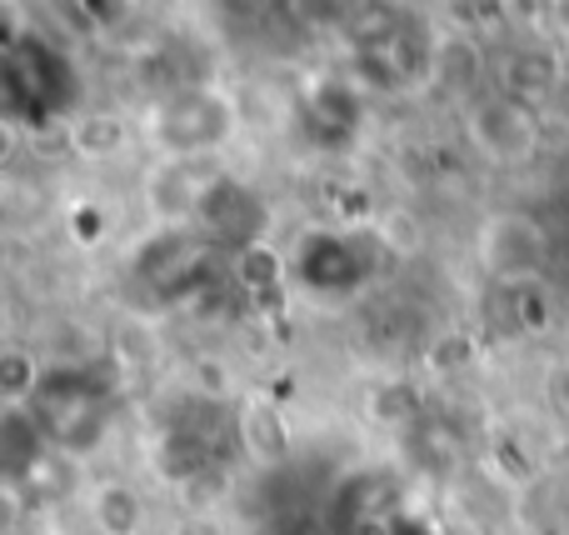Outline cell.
Returning <instances> with one entry per match:
<instances>
[{"mask_svg":"<svg viewBox=\"0 0 569 535\" xmlns=\"http://www.w3.org/2000/svg\"><path fill=\"white\" fill-rule=\"evenodd\" d=\"M355 46V76L370 90H415L435 76V46L440 40L425 36V26H415L410 16H400L395 6L365 0V10L355 16V26L345 30Z\"/></svg>","mask_w":569,"mask_h":535,"instance_id":"3957f363","label":"cell"},{"mask_svg":"<svg viewBox=\"0 0 569 535\" xmlns=\"http://www.w3.org/2000/svg\"><path fill=\"white\" fill-rule=\"evenodd\" d=\"M300 110H305V126H310L315 140L345 146V140L360 130V86H350V80H320V86L305 90Z\"/></svg>","mask_w":569,"mask_h":535,"instance_id":"9c48e42d","label":"cell"},{"mask_svg":"<svg viewBox=\"0 0 569 535\" xmlns=\"http://www.w3.org/2000/svg\"><path fill=\"white\" fill-rule=\"evenodd\" d=\"M475 250H480V266L500 286H525V280H540L545 266H550V230L525 210H505V216L485 220Z\"/></svg>","mask_w":569,"mask_h":535,"instance_id":"52a82bcc","label":"cell"},{"mask_svg":"<svg viewBox=\"0 0 569 535\" xmlns=\"http://www.w3.org/2000/svg\"><path fill=\"white\" fill-rule=\"evenodd\" d=\"M216 266L220 250L196 226H160L130 256V280L156 306H180V300H196L216 280Z\"/></svg>","mask_w":569,"mask_h":535,"instance_id":"277c9868","label":"cell"},{"mask_svg":"<svg viewBox=\"0 0 569 535\" xmlns=\"http://www.w3.org/2000/svg\"><path fill=\"white\" fill-rule=\"evenodd\" d=\"M545 400L569 420V360L565 366H550V376H545Z\"/></svg>","mask_w":569,"mask_h":535,"instance_id":"2e32d148","label":"cell"},{"mask_svg":"<svg viewBox=\"0 0 569 535\" xmlns=\"http://www.w3.org/2000/svg\"><path fill=\"white\" fill-rule=\"evenodd\" d=\"M460 126H465L470 150L480 160H490V166H525L540 150V120H535V110L500 96V90H480V96L465 100Z\"/></svg>","mask_w":569,"mask_h":535,"instance_id":"8992f818","label":"cell"},{"mask_svg":"<svg viewBox=\"0 0 569 535\" xmlns=\"http://www.w3.org/2000/svg\"><path fill=\"white\" fill-rule=\"evenodd\" d=\"M156 470L170 486H196L210 470V446L196 436V430H166L156 446Z\"/></svg>","mask_w":569,"mask_h":535,"instance_id":"8fae6325","label":"cell"},{"mask_svg":"<svg viewBox=\"0 0 569 535\" xmlns=\"http://www.w3.org/2000/svg\"><path fill=\"white\" fill-rule=\"evenodd\" d=\"M530 6H550V0H530Z\"/></svg>","mask_w":569,"mask_h":535,"instance_id":"ac0fdd59","label":"cell"},{"mask_svg":"<svg viewBox=\"0 0 569 535\" xmlns=\"http://www.w3.org/2000/svg\"><path fill=\"white\" fill-rule=\"evenodd\" d=\"M500 96L520 100V106L540 110L550 96H560V80H565V66L550 46H515L510 56L500 60Z\"/></svg>","mask_w":569,"mask_h":535,"instance_id":"ba28073f","label":"cell"},{"mask_svg":"<svg viewBox=\"0 0 569 535\" xmlns=\"http://www.w3.org/2000/svg\"><path fill=\"white\" fill-rule=\"evenodd\" d=\"M240 446H246L250 460L270 466V460H280L284 450H290V426H284V416L276 406L256 400V406H246V416H240Z\"/></svg>","mask_w":569,"mask_h":535,"instance_id":"7c38bea8","label":"cell"},{"mask_svg":"<svg viewBox=\"0 0 569 535\" xmlns=\"http://www.w3.org/2000/svg\"><path fill=\"white\" fill-rule=\"evenodd\" d=\"M46 370L50 366L30 346H6V356H0V406H30Z\"/></svg>","mask_w":569,"mask_h":535,"instance_id":"5bb4252c","label":"cell"},{"mask_svg":"<svg viewBox=\"0 0 569 535\" xmlns=\"http://www.w3.org/2000/svg\"><path fill=\"white\" fill-rule=\"evenodd\" d=\"M240 136V106L216 80H186L150 100L146 110V140L160 160H206L236 146Z\"/></svg>","mask_w":569,"mask_h":535,"instance_id":"6da1fadb","label":"cell"},{"mask_svg":"<svg viewBox=\"0 0 569 535\" xmlns=\"http://www.w3.org/2000/svg\"><path fill=\"white\" fill-rule=\"evenodd\" d=\"M26 410L46 430L50 450L76 460L106 446L116 426V386L96 366H50Z\"/></svg>","mask_w":569,"mask_h":535,"instance_id":"7a4b0ae2","label":"cell"},{"mask_svg":"<svg viewBox=\"0 0 569 535\" xmlns=\"http://www.w3.org/2000/svg\"><path fill=\"white\" fill-rule=\"evenodd\" d=\"M86 516L96 535H140L146 531V501L126 480H96L86 491Z\"/></svg>","mask_w":569,"mask_h":535,"instance_id":"30bf717a","label":"cell"},{"mask_svg":"<svg viewBox=\"0 0 569 535\" xmlns=\"http://www.w3.org/2000/svg\"><path fill=\"white\" fill-rule=\"evenodd\" d=\"M545 10H550V20H555V30H560V36L569 40V0H550V6H545Z\"/></svg>","mask_w":569,"mask_h":535,"instance_id":"e0dca14e","label":"cell"},{"mask_svg":"<svg viewBox=\"0 0 569 535\" xmlns=\"http://www.w3.org/2000/svg\"><path fill=\"white\" fill-rule=\"evenodd\" d=\"M70 146L86 160H110L126 150V120L110 116V110H80L70 120Z\"/></svg>","mask_w":569,"mask_h":535,"instance_id":"4fadbf2b","label":"cell"},{"mask_svg":"<svg viewBox=\"0 0 569 535\" xmlns=\"http://www.w3.org/2000/svg\"><path fill=\"white\" fill-rule=\"evenodd\" d=\"M190 226L220 250V256H250L260 250L270 230V206L250 180L240 176H210L200 190V206L190 216Z\"/></svg>","mask_w":569,"mask_h":535,"instance_id":"5b68a950","label":"cell"},{"mask_svg":"<svg viewBox=\"0 0 569 535\" xmlns=\"http://www.w3.org/2000/svg\"><path fill=\"white\" fill-rule=\"evenodd\" d=\"M284 6L310 30H350L355 16L365 10V0H284Z\"/></svg>","mask_w":569,"mask_h":535,"instance_id":"9a60e30c","label":"cell"}]
</instances>
